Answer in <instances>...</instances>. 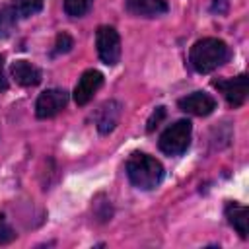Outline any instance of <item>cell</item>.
<instances>
[{"label":"cell","mask_w":249,"mask_h":249,"mask_svg":"<svg viewBox=\"0 0 249 249\" xmlns=\"http://www.w3.org/2000/svg\"><path fill=\"white\" fill-rule=\"evenodd\" d=\"M212 86L224 95V99L231 107H239L247 99V76L245 74H239L230 80H214Z\"/></svg>","instance_id":"5b68a950"},{"label":"cell","mask_w":249,"mask_h":249,"mask_svg":"<svg viewBox=\"0 0 249 249\" xmlns=\"http://www.w3.org/2000/svg\"><path fill=\"white\" fill-rule=\"evenodd\" d=\"M126 10L140 18H158L167 12L165 0H126Z\"/></svg>","instance_id":"9c48e42d"},{"label":"cell","mask_w":249,"mask_h":249,"mask_svg":"<svg viewBox=\"0 0 249 249\" xmlns=\"http://www.w3.org/2000/svg\"><path fill=\"white\" fill-rule=\"evenodd\" d=\"M191 144V123L181 119L169 124L160 136V150L167 156H181Z\"/></svg>","instance_id":"3957f363"},{"label":"cell","mask_w":249,"mask_h":249,"mask_svg":"<svg viewBox=\"0 0 249 249\" xmlns=\"http://www.w3.org/2000/svg\"><path fill=\"white\" fill-rule=\"evenodd\" d=\"M6 89H8V80L4 74V58L0 56V91H6Z\"/></svg>","instance_id":"d6986e66"},{"label":"cell","mask_w":249,"mask_h":249,"mask_svg":"<svg viewBox=\"0 0 249 249\" xmlns=\"http://www.w3.org/2000/svg\"><path fill=\"white\" fill-rule=\"evenodd\" d=\"M101 84H103V74L101 72H97V70H86L80 76V80H78V84L74 88V101L78 105H86L93 97V93L101 88Z\"/></svg>","instance_id":"ba28073f"},{"label":"cell","mask_w":249,"mask_h":249,"mask_svg":"<svg viewBox=\"0 0 249 249\" xmlns=\"http://www.w3.org/2000/svg\"><path fill=\"white\" fill-rule=\"evenodd\" d=\"M12 10L19 18H29L43 10V0H12Z\"/></svg>","instance_id":"4fadbf2b"},{"label":"cell","mask_w":249,"mask_h":249,"mask_svg":"<svg viewBox=\"0 0 249 249\" xmlns=\"http://www.w3.org/2000/svg\"><path fill=\"white\" fill-rule=\"evenodd\" d=\"M165 117V107H158L152 115H150V119H148V124H146V130L148 132H152L160 123H161V119Z\"/></svg>","instance_id":"e0dca14e"},{"label":"cell","mask_w":249,"mask_h":249,"mask_svg":"<svg viewBox=\"0 0 249 249\" xmlns=\"http://www.w3.org/2000/svg\"><path fill=\"white\" fill-rule=\"evenodd\" d=\"M126 175L134 187L142 191H152L161 183L163 167L156 158L142 152H134L126 160Z\"/></svg>","instance_id":"7a4b0ae2"},{"label":"cell","mask_w":249,"mask_h":249,"mask_svg":"<svg viewBox=\"0 0 249 249\" xmlns=\"http://www.w3.org/2000/svg\"><path fill=\"white\" fill-rule=\"evenodd\" d=\"M121 117V103L119 101H107L101 105L99 113H97V128L101 134H107L115 128V124L119 123Z\"/></svg>","instance_id":"8fae6325"},{"label":"cell","mask_w":249,"mask_h":249,"mask_svg":"<svg viewBox=\"0 0 249 249\" xmlns=\"http://www.w3.org/2000/svg\"><path fill=\"white\" fill-rule=\"evenodd\" d=\"M12 76L23 88H31L41 82V70L27 60H16L12 64Z\"/></svg>","instance_id":"30bf717a"},{"label":"cell","mask_w":249,"mask_h":249,"mask_svg":"<svg viewBox=\"0 0 249 249\" xmlns=\"http://www.w3.org/2000/svg\"><path fill=\"white\" fill-rule=\"evenodd\" d=\"M74 47V41L68 33H58L56 35V43H54V49H53V54H60V53H68L70 49Z\"/></svg>","instance_id":"2e32d148"},{"label":"cell","mask_w":249,"mask_h":249,"mask_svg":"<svg viewBox=\"0 0 249 249\" xmlns=\"http://www.w3.org/2000/svg\"><path fill=\"white\" fill-rule=\"evenodd\" d=\"M68 103V93L64 89H47L37 97L35 103V115L39 119H51L56 113H60Z\"/></svg>","instance_id":"8992f818"},{"label":"cell","mask_w":249,"mask_h":249,"mask_svg":"<svg viewBox=\"0 0 249 249\" xmlns=\"http://www.w3.org/2000/svg\"><path fill=\"white\" fill-rule=\"evenodd\" d=\"M228 58H230L228 45L214 37H204V39L196 41L189 53L191 66L200 74H208V72L216 70L218 66L228 62Z\"/></svg>","instance_id":"6da1fadb"},{"label":"cell","mask_w":249,"mask_h":249,"mask_svg":"<svg viewBox=\"0 0 249 249\" xmlns=\"http://www.w3.org/2000/svg\"><path fill=\"white\" fill-rule=\"evenodd\" d=\"M14 239H16L14 230H12L10 226L0 224V245H6V243H10V241H14Z\"/></svg>","instance_id":"ac0fdd59"},{"label":"cell","mask_w":249,"mask_h":249,"mask_svg":"<svg viewBox=\"0 0 249 249\" xmlns=\"http://www.w3.org/2000/svg\"><path fill=\"white\" fill-rule=\"evenodd\" d=\"M179 109L196 117H206L216 109V99L204 91H195L179 99Z\"/></svg>","instance_id":"52a82bcc"},{"label":"cell","mask_w":249,"mask_h":249,"mask_svg":"<svg viewBox=\"0 0 249 249\" xmlns=\"http://www.w3.org/2000/svg\"><path fill=\"white\" fill-rule=\"evenodd\" d=\"M95 47H97L99 58L105 64L113 66V64L119 62V58H121V37H119V33L113 27L101 25L97 29V33H95Z\"/></svg>","instance_id":"277c9868"},{"label":"cell","mask_w":249,"mask_h":249,"mask_svg":"<svg viewBox=\"0 0 249 249\" xmlns=\"http://www.w3.org/2000/svg\"><path fill=\"white\" fill-rule=\"evenodd\" d=\"M16 27V12L12 6H2L0 8V37H10Z\"/></svg>","instance_id":"5bb4252c"},{"label":"cell","mask_w":249,"mask_h":249,"mask_svg":"<svg viewBox=\"0 0 249 249\" xmlns=\"http://www.w3.org/2000/svg\"><path fill=\"white\" fill-rule=\"evenodd\" d=\"M226 218L235 228V231L241 237H247V222H249V210L237 202H230L226 206Z\"/></svg>","instance_id":"7c38bea8"},{"label":"cell","mask_w":249,"mask_h":249,"mask_svg":"<svg viewBox=\"0 0 249 249\" xmlns=\"http://www.w3.org/2000/svg\"><path fill=\"white\" fill-rule=\"evenodd\" d=\"M93 0H64V12L70 18H82L89 12Z\"/></svg>","instance_id":"9a60e30c"}]
</instances>
